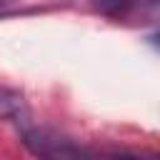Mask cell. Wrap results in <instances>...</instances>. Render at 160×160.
<instances>
[{"label":"cell","instance_id":"3","mask_svg":"<svg viewBox=\"0 0 160 160\" xmlns=\"http://www.w3.org/2000/svg\"><path fill=\"white\" fill-rule=\"evenodd\" d=\"M92 8L110 15V18H130L132 12L158 10V0H92Z\"/></svg>","mask_w":160,"mask_h":160},{"label":"cell","instance_id":"4","mask_svg":"<svg viewBox=\"0 0 160 160\" xmlns=\"http://www.w3.org/2000/svg\"><path fill=\"white\" fill-rule=\"evenodd\" d=\"M0 2H8V0H0Z\"/></svg>","mask_w":160,"mask_h":160},{"label":"cell","instance_id":"2","mask_svg":"<svg viewBox=\"0 0 160 160\" xmlns=\"http://www.w3.org/2000/svg\"><path fill=\"white\" fill-rule=\"evenodd\" d=\"M28 115H30V110H28L25 95H22L20 90L2 88V85H0V120L25 125V122H28Z\"/></svg>","mask_w":160,"mask_h":160},{"label":"cell","instance_id":"1","mask_svg":"<svg viewBox=\"0 0 160 160\" xmlns=\"http://www.w3.org/2000/svg\"><path fill=\"white\" fill-rule=\"evenodd\" d=\"M20 142L40 160H158L155 152H130V150H98L68 138L52 128L20 125Z\"/></svg>","mask_w":160,"mask_h":160}]
</instances>
